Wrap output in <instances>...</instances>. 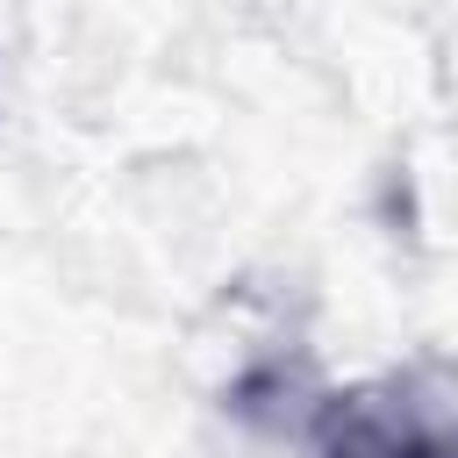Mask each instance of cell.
I'll use <instances>...</instances> for the list:
<instances>
[{
	"mask_svg": "<svg viewBox=\"0 0 458 458\" xmlns=\"http://www.w3.org/2000/svg\"><path fill=\"white\" fill-rule=\"evenodd\" d=\"M315 458H458V365L415 358L315 408Z\"/></svg>",
	"mask_w": 458,
	"mask_h": 458,
	"instance_id": "6da1fadb",
	"label": "cell"
}]
</instances>
